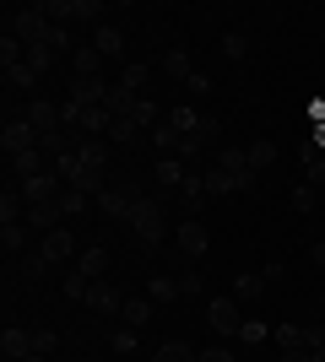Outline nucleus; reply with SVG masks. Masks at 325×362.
<instances>
[{"label": "nucleus", "instance_id": "obj_25", "mask_svg": "<svg viewBox=\"0 0 325 362\" xmlns=\"http://www.w3.org/2000/svg\"><path fill=\"white\" fill-rule=\"evenodd\" d=\"M152 362H201V351L190 346V341H163V346L152 351Z\"/></svg>", "mask_w": 325, "mask_h": 362}, {"label": "nucleus", "instance_id": "obj_44", "mask_svg": "<svg viewBox=\"0 0 325 362\" xmlns=\"http://www.w3.org/2000/svg\"><path fill=\"white\" fill-rule=\"evenodd\" d=\"M266 335H271V330H266L261 319H244V330H239V341H244V346H261Z\"/></svg>", "mask_w": 325, "mask_h": 362}, {"label": "nucleus", "instance_id": "obj_31", "mask_svg": "<svg viewBox=\"0 0 325 362\" xmlns=\"http://www.w3.org/2000/svg\"><path fill=\"white\" fill-rule=\"evenodd\" d=\"M249 168H255V179H261V173H266V168H271V163H277V146H271V141H249Z\"/></svg>", "mask_w": 325, "mask_h": 362}, {"label": "nucleus", "instance_id": "obj_14", "mask_svg": "<svg viewBox=\"0 0 325 362\" xmlns=\"http://www.w3.org/2000/svg\"><path fill=\"white\" fill-rule=\"evenodd\" d=\"M38 249H44V259H49V265H71V259L81 255V249H76V238H71L65 227H55V233H44V243H38Z\"/></svg>", "mask_w": 325, "mask_h": 362}, {"label": "nucleus", "instance_id": "obj_37", "mask_svg": "<svg viewBox=\"0 0 325 362\" xmlns=\"http://www.w3.org/2000/svg\"><path fill=\"white\" fill-rule=\"evenodd\" d=\"M55 60H60V54H55L49 44H33V49H28V65H33L38 76H49V71H55Z\"/></svg>", "mask_w": 325, "mask_h": 362}, {"label": "nucleus", "instance_id": "obj_39", "mask_svg": "<svg viewBox=\"0 0 325 362\" xmlns=\"http://www.w3.org/2000/svg\"><path fill=\"white\" fill-rule=\"evenodd\" d=\"M314 200H320V189H314V184H298V189H293V211H298V216H309V211H314Z\"/></svg>", "mask_w": 325, "mask_h": 362}, {"label": "nucleus", "instance_id": "obj_8", "mask_svg": "<svg viewBox=\"0 0 325 362\" xmlns=\"http://www.w3.org/2000/svg\"><path fill=\"white\" fill-rule=\"evenodd\" d=\"M87 308H93L98 319H114V325H120V314H125V292L103 276V281H93V287H87Z\"/></svg>", "mask_w": 325, "mask_h": 362}, {"label": "nucleus", "instance_id": "obj_49", "mask_svg": "<svg viewBox=\"0 0 325 362\" xmlns=\"http://www.w3.org/2000/svg\"><path fill=\"white\" fill-rule=\"evenodd\" d=\"M179 292H185V298H201V276H179Z\"/></svg>", "mask_w": 325, "mask_h": 362}, {"label": "nucleus", "instance_id": "obj_50", "mask_svg": "<svg viewBox=\"0 0 325 362\" xmlns=\"http://www.w3.org/2000/svg\"><path fill=\"white\" fill-rule=\"evenodd\" d=\"M201 362H233V351H228V346H206Z\"/></svg>", "mask_w": 325, "mask_h": 362}, {"label": "nucleus", "instance_id": "obj_29", "mask_svg": "<svg viewBox=\"0 0 325 362\" xmlns=\"http://www.w3.org/2000/svg\"><path fill=\"white\" fill-rule=\"evenodd\" d=\"M147 298H152V303H173V298H185V292H179V276H152V281H147Z\"/></svg>", "mask_w": 325, "mask_h": 362}, {"label": "nucleus", "instance_id": "obj_26", "mask_svg": "<svg viewBox=\"0 0 325 362\" xmlns=\"http://www.w3.org/2000/svg\"><path fill=\"white\" fill-rule=\"evenodd\" d=\"M71 76H103V54H98L93 44L76 49V54H71Z\"/></svg>", "mask_w": 325, "mask_h": 362}, {"label": "nucleus", "instance_id": "obj_10", "mask_svg": "<svg viewBox=\"0 0 325 362\" xmlns=\"http://www.w3.org/2000/svg\"><path fill=\"white\" fill-rule=\"evenodd\" d=\"M108 87H114V81H103V76H71L65 98H71V103H81V108H103Z\"/></svg>", "mask_w": 325, "mask_h": 362}, {"label": "nucleus", "instance_id": "obj_36", "mask_svg": "<svg viewBox=\"0 0 325 362\" xmlns=\"http://www.w3.org/2000/svg\"><path fill=\"white\" fill-rule=\"evenodd\" d=\"M22 60H28V44H22V38H11V33H6V38H0V65L11 71V65H22Z\"/></svg>", "mask_w": 325, "mask_h": 362}, {"label": "nucleus", "instance_id": "obj_16", "mask_svg": "<svg viewBox=\"0 0 325 362\" xmlns=\"http://www.w3.org/2000/svg\"><path fill=\"white\" fill-rule=\"evenodd\" d=\"M179 206H185V216H201V206H206V173H195V168L185 173V184H179Z\"/></svg>", "mask_w": 325, "mask_h": 362}, {"label": "nucleus", "instance_id": "obj_27", "mask_svg": "<svg viewBox=\"0 0 325 362\" xmlns=\"http://www.w3.org/2000/svg\"><path fill=\"white\" fill-rule=\"evenodd\" d=\"M76 163L93 168V173H103V168H108V146H103V141H81V146H76Z\"/></svg>", "mask_w": 325, "mask_h": 362}, {"label": "nucleus", "instance_id": "obj_52", "mask_svg": "<svg viewBox=\"0 0 325 362\" xmlns=\"http://www.w3.org/2000/svg\"><path fill=\"white\" fill-rule=\"evenodd\" d=\"M309 259H314V265H325V238H320V243H309Z\"/></svg>", "mask_w": 325, "mask_h": 362}, {"label": "nucleus", "instance_id": "obj_34", "mask_svg": "<svg viewBox=\"0 0 325 362\" xmlns=\"http://www.w3.org/2000/svg\"><path fill=\"white\" fill-rule=\"evenodd\" d=\"M152 146H163V151H169V157H179V146H185V136H179V130H173V124L163 119V124H152Z\"/></svg>", "mask_w": 325, "mask_h": 362}, {"label": "nucleus", "instance_id": "obj_3", "mask_svg": "<svg viewBox=\"0 0 325 362\" xmlns=\"http://www.w3.org/2000/svg\"><path fill=\"white\" fill-rule=\"evenodd\" d=\"M217 141H222V119H217V114H201V124H195V130L185 136V146H179V163L190 168L195 157H206Z\"/></svg>", "mask_w": 325, "mask_h": 362}, {"label": "nucleus", "instance_id": "obj_23", "mask_svg": "<svg viewBox=\"0 0 325 362\" xmlns=\"http://www.w3.org/2000/svg\"><path fill=\"white\" fill-rule=\"evenodd\" d=\"M136 346H141V330H130V325H114V330H108V351H114V357H136Z\"/></svg>", "mask_w": 325, "mask_h": 362}, {"label": "nucleus", "instance_id": "obj_18", "mask_svg": "<svg viewBox=\"0 0 325 362\" xmlns=\"http://www.w3.org/2000/svg\"><path fill=\"white\" fill-rule=\"evenodd\" d=\"M271 292V281H266V271H244V276H233V298L239 303H255Z\"/></svg>", "mask_w": 325, "mask_h": 362}, {"label": "nucleus", "instance_id": "obj_46", "mask_svg": "<svg viewBox=\"0 0 325 362\" xmlns=\"http://www.w3.org/2000/svg\"><path fill=\"white\" fill-rule=\"evenodd\" d=\"M141 136V124H130V119H114V130H108V141H136Z\"/></svg>", "mask_w": 325, "mask_h": 362}, {"label": "nucleus", "instance_id": "obj_24", "mask_svg": "<svg viewBox=\"0 0 325 362\" xmlns=\"http://www.w3.org/2000/svg\"><path fill=\"white\" fill-rule=\"evenodd\" d=\"M28 222H11V227H0V249H6V259L11 255H28Z\"/></svg>", "mask_w": 325, "mask_h": 362}, {"label": "nucleus", "instance_id": "obj_48", "mask_svg": "<svg viewBox=\"0 0 325 362\" xmlns=\"http://www.w3.org/2000/svg\"><path fill=\"white\" fill-rule=\"evenodd\" d=\"M190 92H195V98H212V76L195 71V76H190Z\"/></svg>", "mask_w": 325, "mask_h": 362}, {"label": "nucleus", "instance_id": "obj_53", "mask_svg": "<svg viewBox=\"0 0 325 362\" xmlns=\"http://www.w3.org/2000/svg\"><path fill=\"white\" fill-rule=\"evenodd\" d=\"M22 362H49V357H44V351H33V357H22Z\"/></svg>", "mask_w": 325, "mask_h": 362}, {"label": "nucleus", "instance_id": "obj_35", "mask_svg": "<svg viewBox=\"0 0 325 362\" xmlns=\"http://www.w3.org/2000/svg\"><path fill=\"white\" fill-rule=\"evenodd\" d=\"M87 206H93V195H81V189H71V184L60 189V211H65V222H71V216H81Z\"/></svg>", "mask_w": 325, "mask_h": 362}, {"label": "nucleus", "instance_id": "obj_43", "mask_svg": "<svg viewBox=\"0 0 325 362\" xmlns=\"http://www.w3.org/2000/svg\"><path fill=\"white\" fill-rule=\"evenodd\" d=\"M120 87L141 92V87H147V65H141V60H130V65H125V76H120Z\"/></svg>", "mask_w": 325, "mask_h": 362}, {"label": "nucleus", "instance_id": "obj_30", "mask_svg": "<svg viewBox=\"0 0 325 362\" xmlns=\"http://www.w3.org/2000/svg\"><path fill=\"white\" fill-rule=\"evenodd\" d=\"M163 71H169L173 81H185V87H190V76H195V65H190V54H185V49H169V54H163Z\"/></svg>", "mask_w": 325, "mask_h": 362}, {"label": "nucleus", "instance_id": "obj_15", "mask_svg": "<svg viewBox=\"0 0 325 362\" xmlns=\"http://www.w3.org/2000/svg\"><path fill=\"white\" fill-rule=\"evenodd\" d=\"M185 173H190V168L179 163V157H163V163L152 168V184H157V195H163V200H169V195H179V184H185Z\"/></svg>", "mask_w": 325, "mask_h": 362}, {"label": "nucleus", "instance_id": "obj_13", "mask_svg": "<svg viewBox=\"0 0 325 362\" xmlns=\"http://www.w3.org/2000/svg\"><path fill=\"white\" fill-rule=\"evenodd\" d=\"M173 233H179V255H185V259H201L206 249H212V238H206V227H201V216H185Z\"/></svg>", "mask_w": 325, "mask_h": 362}, {"label": "nucleus", "instance_id": "obj_20", "mask_svg": "<svg viewBox=\"0 0 325 362\" xmlns=\"http://www.w3.org/2000/svg\"><path fill=\"white\" fill-rule=\"evenodd\" d=\"M0 351H6V362H22V357H33V330H6L0 335Z\"/></svg>", "mask_w": 325, "mask_h": 362}, {"label": "nucleus", "instance_id": "obj_47", "mask_svg": "<svg viewBox=\"0 0 325 362\" xmlns=\"http://www.w3.org/2000/svg\"><path fill=\"white\" fill-rule=\"evenodd\" d=\"M44 44L55 49V54H65V49H71V33H65V28H49V38H44Z\"/></svg>", "mask_w": 325, "mask_h": 362}, {"label": "nucleus", "instance_id": "obj_7", "mask_svg": "<svg viewBox=\"0 0 325 362\" xmlns=\"http://www.w3.org/2000/svg\"><path fill=\"white\" fill-rule=\"evenodd\" d=\"M136 206H141V189H136V184H120V189H103V195H98V211H103L108 222H130Z\"/></svg>", "mask_w": 325, "mask_h": 362}, {"label": "nucleus", "instance_id": "obj_1", "mask_svg": "<svg viewBox=\"0 0 325 362\" xmlns=\"http://www.w3.org/2000/svg\"><path fill=\"white\" fill-rule=\"evenodd\" d=\"M130 233L141 238V249H157L163 233H169V200L163 195H141L136 216H130Z\"/></svg>", "mask_w": 325, "mask_h": 362}, {"label": "nucleus", "instance_id": "obj_6", "mask_svg": "<svg viewBox=\"0 0 325 362\" xmlns=\"http://www.w3.org/2000/svg\"><path fill=\"white\" fill-rule=\"evenodd\" d=\"M217 168L233 179V195L255 189V168H249V151L244 146H217Z\"/></svg>", "mask_w": 325, "mask_h": 362}, {"label": "nucleus", "instance_id": "obj_22", "mask_svg": "<svg viewBox=\"0 0 325 362\" xmlns=\"http://www.w3.org/2000/svg\"><path fill=\"white\" fill-rule=\"evenodd\" d=\"M11 222H28V200H22V189H0V227Z\"/></svg>", "mask_w": 325, "mask_h": 362}, {"label": "nucleus", "instance_id": "obj_28", "mask_svg": "<svg viewBox=\"0 0 325 362\" xmlns=\"http://www.w3.org/2000/svg\"><path fill=\"white\" fill-rule=\"evenodd\" d=\"M163 119H169L173 130H179V136H190V130H195V124H201V108H190V103H173L169 114H163Z\"/></svg>", "mask_w": 325, "mask_h": 362}, {"label": "nucleus", "instance_id": "obj_33", "mask_svg": "<svg viewBox=\"0 0 325 362\" xmlns=\"http://www.w3.org/2000/svg\"><path fill=\"white\" fill-rule=\"evenodd\" d=\"M87 287H93V281H87V276H81L76 265H71V271L60 276V292H65V298H71V303H87Z\"/></svg>", "mask_w": 325, "mask_h": 362}, {"label": "nucleus", "instance_id": "obj_17", "mask_svg": "<svg viewBox=\"0 0 325 362\" xmlns=\"http://www.w3.org/2000/svg\"><path fill=\"white\" fill-rule=\"evenodd\" d=\"M93 49L103 54V60H120V54H125V33L114 28V22H98V33H93Z\"/></svg>", "mask_w": 325, "mask_h": 362}, {"label": "nucleus", "instance_id": "obj_51", "mask_svg": "<svg viewBox=\"0 0 325 362\" xmlns=\"http://www.w3.org/2000/svg\"><path fill=\"white\" fill-rule=\"evenodd\" d=\"M282 362H314V351H304V346H293V351H282Z\"/></svg>", "mask_w": 325, "mask_h": 362}, {"label": "nucleus", "instance_id": "obj_42", "mask_svg": "<svg viewBox=\"0 0 325 362\" xmlns=\"http://www.w3.org/2000/svg\"><path fill=\"white\" fill-rule=\"evenodd\" d=\"M206 195H233V179L217 163H212V173H206Z\"/></svg>", "mask_w": 325, "mask_h": 362}, {"label": "nucleus", "instance_id": "obj_45", "mask_svg": "<svg viewBox=\"0 0 325 362\" xmlns=\"http://www.w3.org/2000/svg\"><path fill=\"white\" fill-rule=\"evenodd\" d=\"M55 346H60V335L38 325V330H33V351H44V357H49V351H55Z\"/></svg>", "mask_w": 325, "mask_h": 362}, {"label": "nucleus", "instance_id": "obj_41", "mask_svg": "<svg viewBox=\"0 0 325 362\" xmlns=\"http://www.w3.org/2000/svg\"><path fill=\"white\" fill-rule=\"evenodd\" d=\"M16 271H22V276H44V271H49L44 249H33V255H22V259H16Z\"/></svg>", "mask_w": 325, "mask_h": 362}, {"label": "nucleus", "instance_id": "obj_38", "mask_svg": "<svg viewBox=\"0 0 325 362\" xmlns=\"http://www.w3.org/2000/svg\"><path fill=\"white\" fill-rule=\"evenodd\" d=\"M304 173H309L314 189H325V157H320L314 146H304Z\"/></svg>", "mask_w": 325, "mask_h": 362}, {"label": "nucleus", "instance_id": "obj_21", "mask_svg": "<svg viewBox=\"0 0 325 362\" xmlns=\"http://www.w3.org/2000/svg\"><path fill=\"white\" fill-rule=\"evenodd\" d=\"M152 308H157L152 298H125V314H120V325H130V330H147V325H152Z\"/></svg>", "mask_w": 325, "mask_h": 362}, {"label": "nucleus", "instance_id": "obj_5", "mask_svg": "<svg viewBox=\"0 0 325 362\" xmlns=\"http://www.w3.org/2000/svg\"><path fill=\"white\" fill-rule=\"evenodd\" d=\"M44 16L55 28H71V22H98L103 6H98V0H44Z\"/></svg>", "mask_w": 325, "mask_h": 362}, {"label": "nucleus", "instance_id": "obj_40", "mask_svg": "<svg viewBox=\"0 0 325 362\" xmlns=\"http://www.w3.org/2000/svg\"><path fill=\"white\" fill-rule=\"evenodd\" d=\"M222 54H228V60H244V54H249V38H244V33H222Z\"/></svg>", "mask_w": 325, "mask_h": 362}, {"label": "nucleus", "instance_id": "obj_4", "mask_svg": "<svg viewBox=\"0 0 325 362\" xmlns=\"http://www.w3.org/2000/svg\"><path fill=\"white\" fill-rule=\"evenodd\" d=\"M206 325H212L217 335H239V330H244V303L233 298V292L212 298V303H206Z\"/></svg>", "mask_w": 325, "mask_h": 362}, {"label": "nucleus", "instance_id": "obj_2", "mask_svg": "<svg viewBox=\"0 0 325 362\" xmlns=\"http://www.w3.org/2000/svg\"><path fill=\"white\" fill-rule=\"evenodd\" d=\"M49 28H55V22L44 16V6H16V11H6V33H11V38H22L28 49L44 44Z\"/></svg>", "mask_w": 325, "mask_h": 362}, {"label": "nucleus", "instance_id": "obj_54", "mask_svg": "<svg viewBox=\"0 0 325 362\" xmlns=\"http://www.w3.org/2000/svg\"><path fill=\"white\" fill-rule=\"evenodd\" d=\"M314 362H325V346H320V351H314Z\"/></svg>", "mask_w": 325, "mask_h": 362}, {"label": "nucleus", "instance_id": "obj_32", "mask_svg": "<svg viewBox=\"0 0 325 362\" xmlns=\"http://www.w3.org/2000/svg\"><path fill=\"white\" fill-rule=\"evenodd\" d=\"M38 81H44V76L33 71L28 60H22V65H11V71H6V87H16V92H33V87H38Z\"/></svg>", "mask_w": 325, "mask_h": 362}, {"label": "nucleus", "instance_id": "obj_11", "mask_svg": "<svg viewBox=\"0 0 325 362\" xmlns=\"http://www.w3.org/2000/svg\"><path fill=\"white\" fill-rule=\"evenodd\" d=\"M0 146L11 151H33V146H44V136H38V130H33L28 119H22V114H11V119H6V130H0Z\"/></svg>", "mask_w": 325, "mask_h": 362}, {"label": "nucleus", "instance_id": "obj_9", "mask_svg": "<svg viewBox=\"0 0 325 362\" xmlns=\"http://www.w3.org/2000/svg\"><path fill=\"white\" fill-rule=\"evenodd\" d=\"M22 119L33 124V130H38V136H55V130H65V119H60V103H49V98H28V103H22Z\"/></svg>", "mask_w": 325, "mask_h": 362}, {"label": "nucleus", "instance_id": "obj_19", "mask_svg": "<svg viewBox=\"0 0 325 362\" xmlns=\"http://www.w3.org/2000/svg\"><path fill=\"white\" fill-rule=\"evenodd\" d=\"M76 271L87 276V281H103V271H108V249H103V243L81 249V255H76Z\"/></svg>", "mask_w": 325, "mask_h": 362}, {"label": "nucleus", "instance_id": "obj_12", "mask_svg": "<svg viewBox=\"0 0 325 362\" xmlns=\"http://www.w3.org/2000/svg\"><path fill=\"white\" fill-rule=\"evenodd\" d=\"M11 173H16V184H33V179H44V173H55V168H49L44 146H33V151H16L11 157Z\"/></svg>", "mask_w": 325, "mask_h": 362}]
</instances>
